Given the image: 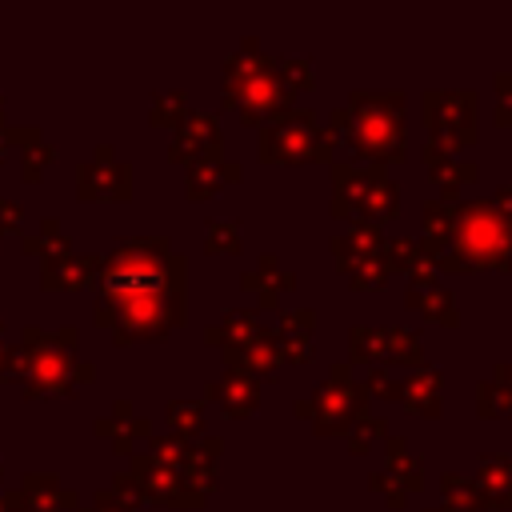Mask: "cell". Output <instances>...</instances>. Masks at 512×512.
Returning <instances> with one entry per match:
<instances>
[{
	"mask_svg": "<svg viewBox=\"0 0 512 512\" xmlns=\"http://www.w3.org/2000/svg\"><path fill=\"white\" fill-rule=\"evenodd\" d=\"M4 372H12V348L8 344H0V376Z\"/></svg>",
	"mask_w": 512,
	"mask_h": 512,
	"instance_id": "816d5d0a",
	"label": "cell"
},
{
	"mask_svg": "<svg viewBox=\"0 0 512 512\" xmlns=\"http://www.w3.org/2000/svg\"><path fill=\"white\" fill-rule=\"evenodd\" d=\"M276 64H280V76H284V84L300 96V92H308L312 84H316V68H312V60L308 56H276Z\"/></svg>",
	"mask_w": 512,
	"mask_h": 512,
	"instance_id": "b9f144b4",
	"label": "cell"
},
{
	"mask_svg": "<svg viewBox=\"0 0 512 512\" xmlns=\"http://www.w3.org/2000/svg\"><path fill=\"white\" fill-rule=\"evenodd\" d=\"M4 144H8V128H4V120H0V152H4Z\"/></svg>",
	"mask_w": 512,
	"mask_h": 512,
	"instance_id": "f5cc1de1",
	"label": "cell"
},
{
	"mask_svg": "<svg viewBox=\"0 0 512 512\" xmlns=\"http://www.w3.org/2000/svg\"><path fill=\"white\" fill-rule=\"evenodd\" d=\"M492 84H496V112H492V120H496L500 128H508V124H512V72L500 68V72L492 76Z\"/></svg>",
	"mask_w": 512,
	"mask_h": 512,
	"instance_id": "ee69618b",
	"label": "cell"
},
{
	"mask_svg": "<svg viewBox=\"0 0 512 512\" xmlns=\"http://www.w3.org/2000/svg\"><path fill=\"white\" fill-rule=\"evenodd\" d=\"M452 208H456V200H424L420 204V224H424V244L432 248V256L440 260V252H444V244H448V236H452Z\"/></svg>",
	"mask_w": 512,
	"mask_h": 512,
	"instance_id": "4dcf8cb0",
	"label": "cell"
},
{
	"mask_svg": "<svg viewBox=\"0 0 512 512\" xmlns=\"http://www.w3.org/2000/svg\"><path fill=\"white\" fill-rule=\"evenodd\" d=\"M292 412L300 420H308L316 436H344L360 416H368V396H364L360 380L352 376V368L344 360H336L328 368L324 384H316L312 396L296 400Z\"/></svg>",
	"mask_w": 512,
	"mask_h": 512,
	"instance_id": "52a82bcc",
	"label": "cell"
},
{
	"mask_svg": "<svg viewBox=\"0 0 512 512\" xmlns=\"http://www.w3.org/2000/svg\"><path fill=\"white\" fill-rule=\"evenodd\" d=\"M220 356H224V364L232 372H244V376H256V380L280 368V348H276L272 328H260L248 344H240L236 352H220Z\"/></svg>",
	"mask_w": 512,
	"mask_h": 512,
	"instance_id": "cb8c5ba5",
	"label": "cell"
},
{
	"mask_svg": "<svg viewBox=\"0 0 512 512\" xmlns=\"http://www.w3.org/2000/svg\"><path fill=\"white\" fill-rule=\"evenodd\" d=\"M204 400L220 404L224 416H232V420H248L260 408V380L224 368V376H216V380L204 384Z\"/></svg>",
	"mask_w": 512,
	"mask_h": 512,
	"instance_id": "9a60e30c",
	"label": "cell"
},
{
	"mask_svg": "<svg viewBox=\"0 0 512 512\" xmlns=\"http://www.w3.org/2000/svg\"><path fill=\"white\" fill-rule=\"evenodd\" d=\"M512 256V216L492 200H456L452 236L436 260L440 272H480L500 268Z\"/></svg>",
	"mask_w": 512,
	"mask_h": 512,
	"instance_id": "277c9868",
	"label": "cell"
},
{
	"mask_svg": "<svg viewBox=\"0 0 512 512\" xmlns=\"http://www.w3.org/2000/svg\"><path fill=\"white\" fill-rule=\"evenodd\" d=\"M344 276H348V288H356V292H380V288L388 284L392 268H388V260H384V252H380V256H372V260L348 268Z\"/></svg>",
	"mask_w": 512,
	"mask_h": 512,
	"instance_id": "ab89813d",
	"label": "cell"
},
{
	"mask_svg": "<svg viewBox=\"0 0 512 512\" xmlns=\"http://www.w3.org/2000/svg\"><path fill=\"white\" fill-rule=\"evenodd\" d=\"M188 264L172 248L168 236H124L116 240L96 268V300L120 296H152V292H184Z\"/></svg>",
	"mask_w": 512,
	"mask_h": 512,
	"instance_id": "7a4b0ae2",
	"label": "cell"
},
{
	"mask_svg": "<svg viewBox=\"0 0 512 512\" xmlns=\"http://www.w3.org/2000/svg\"><path fill=\"white\" fill-rule=\"evenodd\" d=\"M480 500L488 508L512 512V452H488L476 460V476H472Z\"/></svg>",
	"mask_w": 512,
	"mask_h": 512,
	"instance_id": "ffe728a7",
	"label": "cell"
},
{
	"mask_svg": "<svg viewBox=\"0 0 512 512\" xmlns=\"http://www.w3.org/2000/svg\"><path fill=\"white\" fill-rule=\"evenodd\" d=\"M488 200H492L500 212H508V216H512V184H500V188H496Z\"/></svg>",
	"mask_w": 512,
	"mask_h": 512,
	"instance_id": "f907efd6",
	"label": "cell"
},
{
	"mask_svg": "<svg viewBox=\"0 0 512 512\" xmlns=\"http://www.w3.org/2000/svg\"><path fill=\"white\" fill-rule=\"evenodd\" d=\"M28 252H36V256H60V252H68V236H64V228H60V220L56 216H44L40 220V232L36 236H24L20 240Z\"/></svg>",
	"mask_w": 512,
	"mask_h": 512,
	"instance_id": "8d00e7d4",
	"label": "cell"
},
{
	"mask_svg": "<svg viewBox=\"0 0 512 512\" xmlns=\"http://www.w3.org/2000/svg\"><path fill=\"white\" fill-rule=\"evenodd\" d=\"M0 328H4V316H0Z\"/></svg>",
	"mask_w": 512,
	"mask_h": 512,
	"instance_id": "9f6ffc18",
	"label": "cell"
},
{
	"mask_svg": "<svg viewBox=\"0 0 512 512\" xmlns=\"http://www.w3.org/2000/svg\"><path fill=\"white\" fill-rule=\"evenodd\" d=\"M164 412H168V424H172L176 436L192 440V436L204 432V400H168Z\"/></svg>",
	"mask_w": 512,
	"mask_h": 512,
	"instance_id": "d590c367",
	"label": "cell"
},
{
	"mask_svg": "<svg viewBox=\"0 0 512 512\" xmlns=\"http://www.w3.org/2000/svg\"><path fill=\"white\" fill-rule=\"evenodd\" d=\"M368 488H372L376 496H384V504H388V508H396V512L408 504V492H404V488H400L384 468H376V472L368 476Z\"/></svg>",
	"mask_w": 512,
	"mask_h": 512,
	"instance_id": "7bdbcfd3",
	"label": "cell"
},
{
	"mask_svg": "<svg viewBox=\"0 0 512 512\" xmlns=\"http://www.w3.org/2000/svg\"><path fill=\"white\" fill-rule=\"evenodd\" d=\"M128 476L136 480L140 496L152 500V504H168V508H200V504H204V500H196V496L180 484V476H176L172 468L156 464V460L144 456V452L132 456V472H128Z\"/></svg>",
	"mask_w": 512,
	"mask_h": 512,
	"instance_id": "4fadbf2b",
	"label": "cell"
},
{
	"mask_svg": "<svg viewBox=\"0 0 512 512\" xmlns=\"http://www.w3.org/2000/svg\"><path fill=\"white\" fill-rule=\"evenodd\" d=\"M380 176H384V168H376V164L332 160V200H328L332 220H360L364 200H368V192Z\"/></svg>",
	"mask_w": 512,
	"mask_h": 512,
	"instance_id": "8fae6325",
	"label": "cell"
},
{
	"mask_svg": "<svg viewBox=\"0 0 512 512\" xmlns=\"http://www.w3.org/2000/svg\"><path fill=\"white\" fill-rule=\"evenodd\" d=\"M424 512H444V508H424Z\"/></svg>",
	"mask_w": 512,
	"mask_h": 512,
	"instance_id": "11a10c76",
	"label": "cell"
},
{
	"mask_svg": "<svg viewBox=\"0 0 512 512\" xmlns=\"http://www.w3.org/2000/svg\"><path fill=\"white\" fill-rule=\"evenodd\" d=\"M384 260H388L392 272H404L408 280H432L436 276V256L416 236H392V240H384Z\"/></svg>",
	"mask_w": 512,
	"mask_h": 512,
	"instance_id": "d4e9b609",
	"label": "cell"
},
{
	"mask_svg": "<svg viewBox=\"0 0 512 512\" xmlns=\"http://www.w3.org/2000/svg\"><path fill=\"white\" fill-rule=\"evenodd\" d=\"M244 180V168L236 160H224L220 156H204L196 164H188V176H184V196L188 200H212L224 184H240Z\"/></svg>",
	"mask_w": 512,
	"mask_h": 512,
	"instance_id": "44dd1931",
	"label": "cell"
},
{
	"mask_svg": "<svg viewBox=\"0 0 512 512\" xmlns=\"http://www.w3.org/2000/svg\"><path fill=\"white\" fill-rule=\"evenodd\" d=\"M260 160L264 164H332L336 152L320 128V116L312 108H292L268 124H260Z\"/></svg>",
	"mask_w": 512,
	"mask_h": 512,
	"instance_id": "ba28073f",
	"label": "cell"
},
{
	"mask_svg": "<svg viewBox=\"0 0 512 512\" xmlns=\"http://www.w3.org/2000/svg\"><path fill=\"white\" fill-rule=\"evenodd\" d=\"M404 92L388 88V92H352L348 104L328 112L324 136L332 144V152H348L352 164H400L408 152V136H404Z\"/></svg>",
	"mask_w": 512,
	"mask_h": 512,
	"instance_id": "6da1fadb",
	"label": "cell"
},
{
	"mask_svg": "<svg viewBox=\"0 0 512 512\" xmlns=\"http://www.w3.org/2000/svg\"><path fill=\"white\" fill-rule=\"evenodd\" d=\"M204 252L236 256L240 252V220H208L204 224Z\"/></svg>",
	"mask_w": 512,
	"mask_h": 512,
	"instance_id": "74e56055",
	"label": "cell"
},
{
	"mask_svg": "<svg viewBox=\"0 0 512 512\" xmlns=\"http://www.w3.org/2000/svg\"><path fill=\"white\" fill-rule=\"evenodd\" d=\"M440 496H444V512H480L484 500L476 492V484L460 472H444L440 476Z\"/></svg>",
	"mask_w": 512,
	"mask_h": 512,
	"instance_id": "d6a6232c",
	"label": "cell"
},
{
	"mask_svg": "<svg viewBox=\"0 0 512 512\" xmlns=\"http://www.w3.org/2000/svg\"><path fill=\"white\" fill-rule=\"evenodd\" d=\"M384 472H388L408 496L424 488V456H420L404 436H392V432H388V440H384Z\"/></svg>",
	"mask_w": 512,
	"mask_h": 512,
	"instance_id": "f1b7e54d",
	"label": "cell"
},
{
	"mask_svg": "<svg viewBox=\"0 0 512 512\" xmlns=\"http://www.w3.org/2000/svg\"><path fill=\"white\" fill-rule=\"evenodd\" d=\"M108 492H112V496H116V500H120V504H124L128 512H132L136 504H144V496H140V488H136V480H132L128 472L112 476V488H108Z\"/></svg>",
	"mask_w": 512,
	"mask_h": 512,
	"instance_id": "bcb514c9",
	"label": "cell"
},
{
	"mask_svg": "<svg viewBox=\"0 0 512 512\" xmlns=\"http://www.w3.org/2000/svg\"><path fill=\"white\" fill-rule=\"evenodd\" d=\"M328 248L336 256V268L348 272V268H356V264H364V260H372V256L384 252V228L380 224H368V220H352V228L340 232V236H332Z\"/></svg>",
	"mask_w": 512,
	"mask_h": 512,
	"instance_id": "d6986e66",
	"label": "cell"
},
{
	"mask_svg": "<svg viewBox=\"0 0 512 512\" xmlns=\"http://www.w3.org/2000/svg\"><path fill=\"white\" fill-rule=\"evenodd\" d=\"M220 100L224 108H236L244 124H268L284 112H292L296 92L284 84L276 56L260 48L256 36H244L240 48L220 64Z\"/></svg>",
	"mask_w": 512,
	"mask_h": 512,
	"instance_id": "3957f363",
	"label": "cell"
},
{
	"mask_svg": "<svg viewBox=\"0 0 512 512\" xmlns=\"http://www.w3.org/2000/svg\"><path fill=\"white\" fill-rule=\"evenodd\" d=\"M500 272H508V276H512V256H508V260L500 264Z\"/></svg>",
	"mask_w": 512,
	"mask_h": 512,
	"instance_id": "db71d44e",
	"label": "cell"
},
{
	"mask_svg": "<svg viewBox=\"0 0 512 512\" xmlns=\"http://www.w3.org/2000/svg\"><path fill=\"white\" fill-rule=\"evenodd\" d=\"M260 312L256 308H228L216 324L204 328V344L220 348V352H236L240 344H248L256 332H260Z\"/></svg>",
	"mask_w": 512,
	"mask_h": 512,
	"instance_id": "4316f807",
	"label": "cell"
},
{
	"mask_svg": "<svg viewBox=\"0 0 512 512\" xmlns=\"http://www.w3.org/2000/svg\"><path fill=\"white\" fill-rule=\"evenodd\" d=\"M12 372L24 384V396H48V392H76V384L92 380L96 368L76 356V328L60 332H40L24 328L20 348H12Z\"/></svg>",
	"mask_w": 512,
	"mask_h": 512,
	"instance_id": "5b68a950",
	"label": "cell"
},
{
	"mask_svg": "<svg viewBox=\"0 0 512 512\" xmlns=\"http://www.w3.org/2000/svg\"><path fill=\"white\" fill-rule=\"evenodd\" d=\"M184 112H188V100H184L180 88H176V92H156V96H152V108H148V120H152L156 128H176V124L184 120Z\"/></svg>",
	"mask_w": 512,
	"mask_h": 512,
	"instance_id": "60d3db41",
	"label": "cell"
},
{
	"mask_svg": "<svg viewBox=\"0 0 512 512\" xmlns=\"http://www.w3.org/2000/svg\"><path fill=\"white\" fill-rule=\"evenodd\" d=\"M8 140H16V144H20V152H24V180H32V184H36V180L44 176V168L52 164L56 148H52V144L32 128V124H28V128H12V132H8Z\"/></svg>",
	"mask_w": 512,
	"mask_h": 512,
	"instance_id": "1f68e13d",
	"label": "cell"
},
{
	"mask_svg": "<svg viewBox=\"0 0 512 512\" xmlns=\"http://www.w3.org/2000/svg\"><path fill=\"white\" fill-rule=\"evenodd\" d=\"M96 432L100 436H112V448L120 456H136V448L144 440H152V424L144 416H132V404L128 400H116L112 420H96Z\"/></svg>",
	"mask_w": 512,
	"mask_h": 512,
	"instance_id": "484cf974",
	"label": "cell"
},
{
	"mask_svg": "<svg viewBox=\"0 0 512 512\" xmlns=\"http://www.w3.org/2000/svg\"><path fill=\"white\" fill-rule=\"evenodd\" d=\"M16 500H20L24 512H68V508H76V496L56 476H44V472H28Z\"/></svg>",
	"mask_w": 512,
	"mask_h": 512,
	"instance_id": "83f0119b",
	"label": "cell"
},
{
	"mask_svg": "<svg viewBox=\"0 0 512 512\" xmlns=\"http://www.w3.org/2000/svg\"><path fill=\"white\" fill-rule=\"evenodd\" d=\"M388 360V328H368V324H356L348 328V368L352 364H372V368H384Z\"/></svg>",
	"mask_w": 512,
	"mask_h": 512,
	"instance_id": "f546056e",
	"label": "cell"
},
{
	"mask_svg": "<svg viewBox=\"0 0 512 512\" xmlns=\"http://www.w3.org/2000/svg\"><path fill=\"white\" fill-rule=\"evenodd\" d=\"M420 116L428 128V144L456 156L476 144V92L472 88H428L420 96Z\"/></svg>",
	"mask_w": 512,
	"mask_h": 512,
	"instance_id": "9c48e42d",
	"label": "cell"
},
{
	"mask_svg": "<svg viewBox=\"0 0 512 512\" xmlns=\"http://www.w3.org/2000/svg\"><path fill=\"white\" fill-rule=\"evenodd\" d=\"M360 388H364L368 400H396V396H400V380H392L388 368H372Z\"/></svg>",
	"mask_w": 512,
	"mask_h": 512,
	"instance_id": "f6af8a7d",
	"label": "cell"
},
{
	"mask_svg": "<svg viewBox=\"0 0 512 512\" xmlns=\"http://www.w3.org/2000/svg\"><path fill=\"white\" fill-rule=\"evenodd\" d=\"M440 388H444V376L440 368H412L404 380H400V404L412 412V416H424V420H440Z\"/></svg>",
	"mask_w": 512,
	"mask_h": 512,
	"instance_id": "603a6c76",
	"label": "cell"
},
{
	"mask_svg": "<svg viewBox=\"0 0 512 512\" xmlns=\"http://www.w3.org/2000/svg\"><path fill=\"white\" fill-rule=\"evenodd\" d=\"M92 316L100 328L112 332L116 344L160 340L184 324V292H152V296H120L96 300Z\"/></svg>",
	"mask_w": 512,
	"mask_h": 512,
	"instance_id": "8992f818",
	"label": "cell"
},
{
	"mask_svg": "<svg viewBox=\"0 0 512 512\" xmlns=\"http://www.w3.org/2000/svg\"><path fill=\"white\" fill-rule=\"evenodd\" d=\"M220 120L212 112H196L188 108L184 120L172 128V140H168V160L176 164H196L204 156H220Z\"/></svg>",
	"mask_w": 512,
	"mask_h": 512,
	"instance_id": "7c38bea8",
	"label": "cell"
},
{
	"mask_svg": "<svg viewBox=\"0 0 512 512\" xmlns=\"http://www.w3.org/2000/svg\"><path fill=\"white\" fill-rule=\"evenodd\" d=\"M404 304H408L412 312H420L424 320H432V324H444V328H456V324H460L456 296H452L436 276H432V280H408Z\"/></svg>",
	"mask_w": 512,
	"mask_h": 512,
	"instance_id": "7402d4cb",
	"label": "cell"
},
{
	"mask_svg": "<svg viewBox=\"0 0 512 512\" xmlns=\"http://www.w3.org/2000/svg\"><path fill=\"white\" fill-rule=\"evenodd\" d=\"M96 268H100V256L92 252H60V256H48L44 260V288L48 292H76V288H88L96 280Z\"/></svg>",
	"mask_w": 512,
	"mask_h": 512,
	"instance_id": "ac0fdd59",
	"label": "cell"
},
{
	"mask_svg": "<svg viewBox=\"0 0 512 512\" xmlns=\"http://www.w3.org/2000/svg\"><path fill=\"white\" fill-rule=\"evenodd\" d=\"M76 192H80V200H128L132 196V164L120 160L108 144H100L92 152V160H84L76 168Z\"/></svg>",
	"mask_w": 512,
	"mask_h": 512,
	"instance_id": "30bf717a",
	"label": "cell"
},
{
	"mask_svg": "<svg viewBox=\"0 0 512 512\" xmlns=\"http://www.w3.org/2000/svg\"><path fill=\"white\" fill-rule=\"evenodd\" d=\"M476 416L480 420H508L512 416V396L496 380H480L476 384Z\"/></svg>",
	"mask_w": 512,
	"mask_h": 512,
	"instance_id": "f35d334b",
	"label": "cell"
},
{
	"mask_svg": "<svg viewBox=\"0 0 512 512\" xmlns=\"http://www.w3.org/2000/svg\"><path fill=\"white\" fill-rule=\"evenodd\" d=\"M312 332H316V312L312 308L280 312V320L272 328L276 348H280V364H312V356H316Z\"/></svg>",
	"mask_w": 512,
	"mask_h": 512,
	"instance_id": "2e32d148",
	"label": "cell"
},
{
	"mask_svg": "<svg viewBox=\"0 0 512 512\" xmlns=\"http://www.w3.org/2000/svg\"><path fill=\"white\" fill-rule=\"evenodd\" d=\"M388 364H404L408 372L412 368H424V340H420V332H412V328H388V360H384V368Z\"/></svg>",
	"mask_w": 512,
	"mask_h": 512,
	"instance_id": "836d02e7",
	"label": "cell"
},
{
	"mask_svg": "<svg viewBox=\"0 0 512 512\" xmlns=\"http://www.w3.org/2000/svg\"><path fill=\"white\" fill-rule=\"evenodd\" d=\"M84 512H128V508H124L108 488H100V492H96V500H92V508H84Z\"/></svg>",
	"mask_w": 512,
	"mask_h": 512,
	"instance_id": "c3c4849f",
	"label": "cell"
},
{
	"mask_svg": "<svg viewBox=\"0 0 512 512\" xmlns=\"http://www.w3.org/2000/svg\"><path fill=\"white\" fill-rule=\"evenodd\" d=\"M492 380H496V384H500V388L512 396V356H508V360H500V364L492 368Z\"/></svg>",
	"mask_w": 512,
	"mask_h": 512,
	"instance_id": "681fc988",
	"label": "cell"
},
{
	"mask_svg": "<svg viewBox=\"0 0 512 512\" xmlns=\"http://www.w3.org/2000/svg\"><path fill=\"white\" fill-rule=\"evenodd\" d=\"M20 216H24V208L16 200H0V232L20 228Z\"/></svg>",
	"mask_w": 512,
	"mask_h": 512,
	"instance_id": "7dc6e473",
	"label": "cell"
},
{
	"mask_svg": "<svg viewBox=\"0 0 512 512\" xmlns=\"http://www.w3.org/2000/svg\"><path fill=\"white\" fill-rule=\"evenodd\" d=\"M420 160H424L428 176L440 184V200H460V192L468 184H476V176H480V168L472 160H456V156H448L444 148H436L428 140L420 144Z\"/></svg>",
	"mask_w": 512,
	"mask_h": 512,
	"instance_id": "e0dca14e",
	"label": "cell"
},
{
	"mask_svg": "<svg viewBox=\"0 0 512 512\" xmlns=\"http://www.w3.org/2000/svg\"><path fill=\"white\" fill-rule=\"evenodd\" d=\"M344 440H348V452L352 456H368L372 448H376V440H388V420L384 416H360L348 432H344Z\"/></svg>",
	"mask_w": 512,
	"mask_h": 512,
	"instance_id": "e575fe53",
	"label": "cell"
},
{
	"mask_svg": "<svg viewBox=\"0 0 512 512\" xmlns=\"http://www.w3.org/2000/svg\"><path fill=\"white\" fill-rule=\"evenodd\" d=\"M240 288L256 296V312H260V308L272 312V308H280V300L296 288V272L284 268V264L276 260V252H264V256L256 260V268L240 272Z\"/></svg>",
	"mask_w": 512,
	"mask_h": 512,
	"instance_id": "5bb4252c",
	"label": "cell"
}]
</instances>
